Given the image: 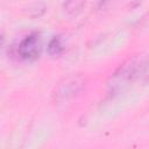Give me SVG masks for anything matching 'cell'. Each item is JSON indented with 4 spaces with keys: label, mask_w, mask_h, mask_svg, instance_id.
<instances>
[{
    "label": "cell",
    "mask_w": 149,
    "mask_h": 149,
    "mask_svg": "<svg viewBox=\"0 0 149 149\" xmlns=\"http://www.w3.org/2000/svg\"><path fill=\"white\" fill-rule=\"evenodd\" d=\"M149 78V61L144 59H129L121 65L111 78L108 84L111 93H119L126 88L130 83L139 79Z\"/></svg>",
    "instance_id": "6da1fadb"
},
{
    "label": "cell",
    "mask_w": 149,
    "mask_h": 149,
    "mask_svg": "<svg viewBox=\"0 0 149 149\" xmlns=\"http://www.w3.org/2000/svg\"><path fill=\"white\" fill-rule=\"evenodd\" d=\"M85 79L77 74L64 78L56 87L54 92V99L57 102H66L73 99L84 87Z\"/></svg>",
    "instance_id": "7a4b0ae2"
},
{
    "label": "cell",
    "mask_w": 149,
    "mask_h": 149,
    "mask_svg": "<svg viewBox=\"0 0 149 149\" xmlns=\"http://www.w3.org/2000/svg\"><path fill=\"white\" fill-rule=\"evenodd\" d=\"M41 52V41L38 35L31 34L26 36L17 45V55L26 61L36 59Z\"/></svg>",
    "instance_id": "3957f363"
},
{
    "label": "cell",
    "mask_w": 149,
    "mask_h": 149,
    "mask_svg": "<svg viewBox=\"0 0 149 149\" xmlns=\"http://www.w3.org/2000/svg\"><path fill=\"white\" fill-rule=\"evenodd\" d=\"M63 50V45H62V42H61V38L59 37H54L50 42H49V45H48V52L52 56H56V55H59Z\"/></svg>",
    "instance_id": "277c9868"
}]
</instances>
